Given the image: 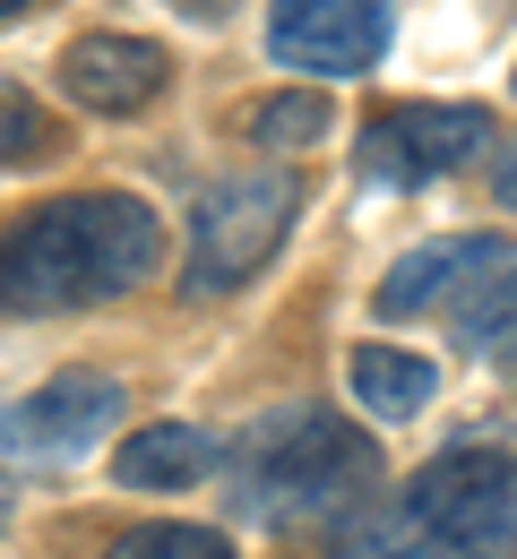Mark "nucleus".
I'll use <instances>...</instances> for the list:
<instances>
[{
	"instance_id": "nucleus-15",
	"label": "nucleus",
	"mask_w": 517,
	"mask_h": 559,
	"mask_svg": "<svg viewBox=\"0 0 517 559\" xmlns=\"http://www.w3.org/2000/svg\"><path fill=\"white\" fill-rule=\"evenodd\" d=\"M319 130H328V95H310V86H302V95H268V104L250 112V139L259 146H310Z\"/></svg>"
},
{
	"instance_id": "nucleus-5",
	"label": "nucleus",
	"mask_w": 517,
	"mask_h": 559,
	"mask_svg": "<svg viewBox=\"0 0 517 559\" xmlns=\"http://www.w3.org/2000/svg\"><path fill=\"white\" fill-rule=\"evenodd\" d=\"M492 146V112L483 104H379L363 121V181L379 190H423L457 164H474Z\"/></svg>"
},
{
	"instance_id": "nucleus-1",
	"label": "nucleus",
	"mask_w": 517,
	"mask_h": 559,
	"mask_svg": "<svg viewBox=\"0 0 517 559\" xmlns=\"http://www.w3.org/2000/svg\"><path fill=\"white\" fill-rule=\"evenodd\" d=\"M155 259H164V215L148 199L78 190L0 233V310H17V319L95 310V301H121L130 284H148Z\"/></svg>"
},
{
	"instance_id": "nucleus-13",
	"label": "nucleus",
	"mask_w": 517,
	"mask_h": 559,
	"mask_svg": "<svg viewBox=\"0 0 517 559\" xmlns=\"http://www.w3.org/2000/svg\"><path fill=\"white\" fill-rule=\"evenodd\" d=\"M44 155H61V121H52L26 86H9V78H0V173L44 164Z\"/></svg>"
},
{
	"instance_id": "nucleus-4",
	"label": "nucleus",
	"mask_w": 517,
	"mask_h": 559,
	"mask_svg": "<svg viewBox=\"0 0 517 559\" xmlns=\"http://www.w3.org/2000/svg\"><path fill=\"white\" fill-rule=\"evenodd\" d=\"M302 215V173L294 164H268V173H233L216 181L199 215H190V293H233V284H250L277 250H285V233H294Z\"/></svg>"
},
{
	"instance_id": "nucleus-16",
	"label": "nucleus",
	"mask_w": 517,
	"mask_h": 559,
	"mask_svg": "<svg viewBox=\"0 0 517 559\" xmlns=\"http://www.w3.org/2000/svg\"><path fill=\"white\" fill-rule=\"evenodd\" d=\"M492 190H501V207H517V146L501 155V173H492Z\"/></svg>"
},
{
	"instance_id": "nucleus-9",
	"label": "nucleus",
	"mask_w": 517,
	"mask_h": 559,
	"mask_svg": "<svg viewBox=\"0 0 517 559\" xmlns=\"http://www.w3.org/2000/svg\"><path fill=\"white\" fill-rule=\"evenodd\" d=\"M501 250H509L501 233H448V241H423V250H406V259L379 276L371 310H379V319H423V310H448L466 284L501 259Z\"/></svg>"
},
{
	"instance_id": "nucleus-2",
	"label": "nucleus",
	"mask_w": 517,
	"mask_h": 559,
	"mask_svg": "<svg viewBox=\"0 0 517 559\" xmlns=\"http://www.w3.org/2000/svg\"><path fill=\"white\" fill-rule=\"evenodd\" d=\"M328 559H517V456L448 448L337 525Z\"/></svg>"
},
{
	"instance_id": "nucleus-10",
	"label": "nucleus",
	"mask_w": 517,
	"mask_h": 559,
	"mask_svg": "<svg viewBox=\"0 0 517 559\" xmlns=\"http://www.w3.org/2000/svg\"><path fill=\"white\" fill-rule=\"evenodd\" d=\"M224 465V439L199 421H139L121 448H113V483L121 490H190L199 474Z\"/></svg>"
},
{
	"instance_id": "nucleus-7",
	"label": "nucleus",
	"mask_w": 517,
	"mask_h": 559,
	"mask_svg": "<svg viewBox=\"0 0 517 559\" xmlns=\"http://www.w3.org/2000/svg\"><path fill=\"white\" fill-rule=\"evenodd\" d=\"M113 421H121V379L61 370V379H44L35 396H17V405L0 414V456H17V465H61V456H86Z\"/></svg>"
},
{
	"instance_id": "nucleus-12",
	"label": "nucleus",
	"mask_w": 517,
	"mask_h": 559,
	"mask_svg": "<svg viewBox=\"0 0 517 559\" xmlns=\"http://www.w3.org/2000/svg\"><path fill=\"white\" fill-rule=\"evenodd\" d=\"M345 379H354V405H363L371 421H414L440 396V370H432L423 353H406V345H354Z\"/></svg>"
},
{
	"instance_id": "nucleus-14",
	"label": "nucleus",
	"mask_w": 517,
	"mask_h": 559,
	"mask_svg": "<svg viewBox=\"0 0 517 559\" xmlns=\"http://www.w3.org/2000/svg\"><path fill=\"white\" fill-rule=\"evenodd\" d=\"M104 559H233V543H224L216 525H139Z\"/></svg>"
},
{
	"instance_id": "nucleus-17",
	"label": "nucleus",
	"mask_w": 517,
	"mask_h": 559,
	"mask_svg": "<svg viewBox=\"0 0 517 559\" xmlns=\"http://www.w3.org/2000/svg\"><path fill=\"white\" fill-rule=\"evenodd\" d=\"M9 9H26V0H0V17H9Z\"/></svg>"
},
{
	"instance_id": "nucleus-8",
	"label": "nucleus",
	"mask_w": 517,
	"mask_h": 559,
	"mask_svg": "<svg viewBox=\"0 0 517 559\" xmlns=\"http://www.w3.org/2000/svg\"><path fill=\"white\" fill-rule=\"evenodd\" d=\"M61 95H70L78 112H104V121H121V112H148L155 95H164V78L173 61L155 52L148 35H78L70 52H61Z\"/></svg>"
},
{
	"instance_id": "nucleus-6",
	"label": "nucleus",
	"mask_w": 517,
	"mask_h": 559,
	"mask_svg": "<svg viewBox=\"0 0 517 559\" xmlns=\"http://www.w3.org/2000/svg\"><path fill=\"white\" fill-rule=\"evenodd\" d=\"M388 0H277L268 9V52L302 78H363L388 52Z\"/></svg>"
},
{
	"instance_id": "nucleus-18",
	"label": "nucleus",
	"mask_w": 517,
	"mask_h": 559,
	"mask_svg": "<svg viewBox=\"0 0 517 559\" xmlns=\"http://www.w3.org/2000/svg\"><path fill=\"white\" fill-rule=\"evenodd\" d=\"M0 516H9V490H0Z\"/></svg>"
},
{
	"instance_id": "nucleus-3",
	"label": "nucleus",
	"mask_w": 517,
	"mask_h": 559,
	"mask_svg": "<svg viewBox=\"0 0 517 559\" xmlns=\"http://www.w3.org/2000/svg\"><path fill=\"white\" fill-rule=\"evenodd\" d=\"M224 499L250 525H328L379 499V439L363 421H337L319 405H285V414L250 421L224 448Z\"/></svg>"
},
{
	"instance_id": "nucleus-11",
	"label": "nucleus",
	"mask_w": 517,
	"mask_h": 559,
	"mask_svg": "<svg viewBox=\"0 0 517 559\" xmlns=\"http://www.w3.org/2000/svg\"><path fill=\"white\" fill-rule=\"evenodd\" d=\"M448 336L483 361H517V241L448 301Z\"/></svg>"
}]
</instances>
